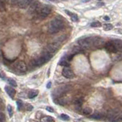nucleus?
<instances>
[{"label":"nucleus","mask_w":122,"mask_h":122,"mask_svg":"<svg viewBox=\"0 0 122 122\" xmlns=\"http://www.w3.org/2000/svg\"><path fill=\"white\" fill-rule=\"evenodd\" d=\"M53 55L51 54V53L47 52L46 51H44V52L42 53V54L39 57L34 59L32 60L31 64L34 66H41L43 64L46 63L47 61H49L50 60H51L53 57Z\"/></svg>","instance_id":"1"},{"label":"nucleus","mask_w":122,"mask_h":122,"mask_svg":"<svg viewBox=\"0 0 122 122\" xmlns=\"http://www.w3.org/2000/svg\"><path fill=\"white\" fill-rule=\"evenodd\" d=\"M63 28V21L58 18H53L51 21L48 27V31L50 34H53L57 32H59L60 30H62Z\"/></svg>","instance_id":"2"},{"label":"nucleus","mask_w":122,"mask_h":122,"mask_svg":"<svg viewBox=\"0 0 122 122\" xmlns=\"http://www.w3.org/2000/svg\"><path fill=\"white\" fill-rule=\"evenodd\" d=\"M92 40H93V37L80 38V39L78 40L77 43L82 48L89 49V47H91V46H92Z\"/></svg>","instance_id":"3"},{"label":"nucleus","mask_w":122,"mask_h":122,"mask_svg":"<svg viewBox=\"0 0 122 122\" xmlns=\"http://www.w3.org/2000/svg\"><path fill=\"white\" fill-rule=\"evenodd\" d=\"M37 11L38 15H39L41 18H44L46 17H47L49 14L51 13V7H49L48 5H43V6L40 5V7L38 8Z\"/></svg>","instance_id":"4"},{"label":"nucleus","mask_w":122,"mask_h":122,"mask_svg":"<svg viewBox=\"0 0 122 122\" xmlns=\"http://www.w3.org/2000/svg\"><path fill=\"white\" fill-rule=\"evenodd\" d=\"M107 118L109 121L117 122V120H121V114L117 110H112L107 114Z\"/></svg>","instance_id":"5"},{"label":"nucleus","mask_w":122,"mask_h":122,"mask_svg":"<svg viewBox=\"0 0 122 122\" xmlns=\"http://www.w3.org/2000/svg\"><path fill=\"white\" fill-rule=\"evenodd\" d=\"M60 43H59V42L57 41H54L53 43L49 44L48 46H47V47L45 48L44 51H46L47 52L51 53V54H54V53L58 51V49L60 48Z\"/></svg>","instance_id":"6"},{"label":"nucleus","mask_w":122,"mask_h":122,"mask_svg":"<svg viewBox=\"0 0 122 122\" xmlns=\"http://www.w3.org/2000/svg\"><path fill=\"white\" fill-rule=\"evenodd\" d=\"M70 86L64 85V86H60V87L57 88V89L54 91V92H53V93H55V96L60 97V96H61V95H64L65 93H66L67 92L70 90Z\"/></svg>","instance_id":"7"},{"label":"nucleus","mask_w":122,"mask_h":122,"mask_svg":"<svg viewBox=\"0 0 122 122\" xmlns=\"http://www.w3.org/2000/svg\"><path fill=\"white\" fill-rule=\"evenodd\" d=\"M62 74L64 77L66 79H72V78H74V76H75L74 72H72L71 69L68 66L63 68V70L62 71Z\"/></svg>","instance_id":"8"},{"label":"nucleus","mask_w":122,"mask_h":122,"mask_svg":"<svg viewBox=\"0 0 122 122\" xmlns=\"http://www.w3.org/2000/svg\"><path fill=\"white\" fill-rule=\"evenodd\" d=\"M15 68L19 72H25L27 71V66L23 61H19L15 65Z\"/></svg>","instance_id":"9"},{"label":"nucleus","mask_w":122,"mask_h":122,"mask_svg":"<svg viewBox=\"0 0 122 122\" xmlns=\"http://www.w3.org/2000/svg\"><path fill=\"white\" fill-rule=\"evenodd\" d=\"M41 3L39 1H32V2L29 5V9H28V11L30 13H34L37 11V10L38 9V8L40 7Z\"/></svg>","instance_id":"10"},{"label":"nucleus","mask_w":122,"mask_h":122,"mask_svg":"<svg viewBox=\"0 0 122 122\" xmlns=\"http://www.w3.org/2000/svg\"><path fill=\"white\" fill-rule=\"evenodd\" d=\"M33 0H18L16 5L21 9H26L32 2Z\"/></svg>","instance_id":"11"},{"label":"nucleus","mask_w":122,"mask_h":122,"mask_svg":"<svg viewBox=\"0 0 122 122\" xmlns=\"http://www.w3.org/2000/svg\"><path fill=\"white\" fill-rule=\"evenodd\" d=\"M105 49L110 53H117V50L116 49L115 46L114 45V44L112 43V41H108L107 43L105 44Z\"/></svg>","instance_id":"12"},{"label":"nucleus","mask_w":122,"mask_h":122,"mask_svg":"<svg viewBox=\"0 0 122 122\" xmlns=\"http://www.w3.org/2000/svg\"><path fill=\"white\" fill-rule=\"evenodd\" d=\"M92 45L95 46V47H102V46L105 45V41L102 37H93Z\"/></svg>","instance_id":"13"},{"label":"nucleus","mask_w":122,"mask_h":122,"mask_svg":"<svg viewBox=\"0 0 122 122\" xmlns=\"http://www.w3.org/2000/svg\"><path fill=\"white\" fill-rule=\"evenodd\" d=\"M5 90L7 92V94L9 95V97L11 98H14L15 95V90L13 89V87H10V86H5Z\"/></svg>","instance_id":"14"},{"label":"nucleus","mask_w":122,"mask_h":122,"mask_svg":"<svg viewBox=\"0 0 122 122\" xmlns=\"http://www.w3.org/2000/svg\"><path fill=\"white\" fill-rule=\"evenodd\" d=\"M114 45L115 46L116 49L117 50V51H121V48H122V44H121V40H113L112 41Z\"/></svg>","instance_id":"15"},{"label":"nucleus","mask_w":122,"mask_h":122,"mask_svg":"<svg viewBox=\"0 0 122 122\" xmlns=\"http://www.w3.org/2000/svg\"><path fill=\"white\" fill-rule=\"evenodd\" d=\"M65 12H66L68 15H70L72 21H78L79 18L76 14L72 13V12H71L70 11H68V10H65Z\"/></svg>","instance_id":"16"},{"label":"nucleus","mask_w":122,"mask_h":122,"mask_svg":"<svg viewBox=\"0 0 122 122\" xmlns=\"http://www.w3.org/2000/svg\"><path fill=\"white\" fill-rule=\"evenodd\" d=\"M59 65H60V66H63L65 67L69 66V65H70V63H69V60H67V57L66 56L63 57V58L61 59L60 61L59 62Z\"/></svg>","instance_id":"17"},{"label":"nucleus","mask_w":122,"mask_h":122,"mask_svg":"<svg viewBox=\"0 0 122 122\" xmlns=\"http://www.w3.org/2000/svg\"><path fill=\"white\" fill-rule=\"evenodd\" d=\"M90 118H92V119H95V120H99V119H101V118H102V114L98 112L94 113L90 116Z\"/></svg>","instance_id":"18"},{"label":"nucleus","mask_w":122,"mask_h":122,"mask_svg":"<svg viewBox=\"0 0 122 122\" xmlns=\"http://www.w3.org/2000/svg\"><path fill=\"white\" fill-rule=\"evenodd\" d=\"M37 95H38L37 90H31L30 92H29V93H28V98H35Z\"/></svg>","instance_id":"19"},{"label":"nucleus","mask_w":122,"mask_h":122,"mask_svg":"<svg viewBox=\"0 0 122 122\" xmlns=\"http://www.w3.org/2000/svg\"><path fill=\"white\" fill-rule=\"evenodd\" d=\"M82 113L84 114H86V115H89V114L92 113V110L89 107H86V108H84L82 109Z\"/></svg>","instance_id":"20"},{"label":"nucleus","mask_w":122,"mask_h":122,"mask_svg":"<svg viewBox=\"0 0 122 122\" xmlns=\"http://www.w3.org/2000/svg\"><path fill=\"white\" fill-rule=\"evenodd\" d=\"M42 121L43 122H54V119H53V117L51 116H45L42 118Z\"/></svg>","instance_id":"21"},{"label":"nucleus","mask_w":122,"mask_h":122,"mask_svg":"<svg viewBox=\"0 0 122 122\" xmlns=\"http://www.w3.org/2000/svg\"><path fill=\"white\" fill-rule=\"evenodd\" d=\"M82 103H83V100H82V98H78V99H76V100L75 101V105L76 106V108H80V107L82 106Z\"/></svg>","instance_id":"22"},{"label":"nucleus","mask_w":122,"mask_h":122,"mask_svg":"<svg viewBox=\"0 0 122 122\" xmlns=\"http://www.w3.org/2000/svg\"><path fill=\"white\" fill-rule=\"evenodd\" d=\"M5 10V1L4 0H0V11Z\"/></svg>","instance_id":"23"},{"label":"nucleus","mask_w":122,"mask_h":122,"mask_svg":"<svg viewBox=\"0 0 122 122\" xmlns=\"http://www.w3.org/2000/svg\"><path fill=\"white\" fill-rule=\"evenodd\" d=\"M7 81H8V82H9L11 86H13V87H16L17 86V82H15L13 79H8Z\"/></svg>","instance_id":"24"},{"label":"nucleus","mask_w":122,"mask_h":122,"mask_svg":"<svg viewBox=\"0 0 122 122\" xmlns=\"http://www.w3.org/2000/svg\"><path fill=\"white\" fill-rule=\"evenodd\" d=\"M113 28V25L112 24H105L103 27V29L105 30H110Z\"/></svg>","instance_id":"25"},{"label":"nucleus","mask_w":122,"mask_h":122,"mask_svg":"<svg viewBox=\"0 0 122 122\" xmlns=\"http://www.w3.org/2000/svg\"><path fill=\"white\" fill-rule=\"evenodd\" d=\"M101 26H102V24H101V22H99V21H95L91 24V27H92V28H99V27H101Z\"/></svg>","instance_id":"26"},{"label":"nucleus","mask_w":122,"mask_h":122,"mask_svg":"<svg viewBox=\"0 0 122 122\" xmlns=\"http://www.w3.org/2000/svg\"><path fill=\"white\" fill-rule=\"evenodd\" d=\"M7 109H8V112H9V116H10V117H11V116H12V114H13V109H12V107H11L10 105H8Z\"/></svg>","instance_id":"27"},{"label":"nucleus","mask_w":122,"mask_h":122,"mask_svg":"<svg viewBox=\"0 0 122 122\" xmlns=\"http://www.w3.org/2000/svg\"><path fill=\"white\" fill-rule=\"evenodd\" d=\"M16 103H17L18 109V110H21V108L23 107V103H22V102H21V100H18V101L16 102Z\"/></svg>","instance_id":"28"},{"label":"nucleus","mask_w":122,"mask_h":122,"mask_svg":"<svg viewBox=\"0 0 122 122\" xmlns=\"http://www.w3.org/2000/svg\"><path fill=\"white\" fill-rule=\"evenodd\" d=\"M60 117L62 118V120H63V121H68L69 119H70V117H69L68 115H66V114H61Z\"/></svg>","instance_id":"29"},{"label":"nucleus","mask_w":122,"mask_h":122,"mask_svg":"<svg viewBox=\"0 0 122 122\" xmlns=\"http://www.w3.org/2000/svg\"><path fill=\"white\" fill-rule=\"evenodd\" d=\"M80 51H81V49H80L79 47H75L73 48V50H72V54H75V53H78L80 52Z\"/></svg>","instance_id":"30"},{"label":"nucleus","mask_w":122,"mask_h":122,"mask_svg":"<svg viewBox=\"0 0 122 122\" xmlns=\"http://www.w3.org/2000/svg\"><path fill=\"white\" fill-rule=\"evenodd\" d=\"M17 1L18 0H8V2H9V3L11 4V5H16Z\"/></svg>","instance_id":"31"},{"label":"nucleus","mask_w":122,"mask_h":122,"mask_svg":"<svg viewBox=\"0 0 122 122\" xmlns=\"http://www.w3.org/2000/svg\"><path fill=\"white\" fill-rule=\"evenodd\" d=\"M5 115H4V114L0 112V121H5Z\"/></svg>","instance_id":"32"},{"label":"nucleus","mask_w":122,"mask_h":122,"mask_svg":"<svg viewBox=\"0 0 122 122\" xmlns=\"http://www.w3.org/2000/svg\"><path fill=\"white\" fill-rule=\"evenodd\" d=\"M27 110H28V111L33 110V106L30 105H27Z\"/></svg>","instance_id":"33"},{"label":"nucleus","mask_w":122,"mask_h":122,"mask_svg":"<svg viewBox=\"0 0 122 122\" xmlns=\"http://www.w3.org/2000/svg\"><path fill=\"white\" fill-rule=\"evenodd\" d=\"M46 109H47L48 112H53V109L51 108V107H47V108H46Z\"/></svg>","instance_id":"34"},{"label":"nucleus","mask_w":122,"mask_h":122,"mask_svg":"<svg viewBox=\"0 0 122 122\" xmlns=\"http://www.w3.org/2000/svg\"><path fill=\"white\" fill-rule=\"evenodd\" d=\"M51 82H48V84H47V88H51Z\"/></svg>","instance_id":"35"},{"label":"nucleus","mask_w":122,"mask_h":122,"mask_svg":"<svg viewBox=\"0 0 122 122\" xmlns=\"http://www.w3.org/2000/svg\"><path fill=\"white\" fill-rule=\"evenodd\" d=\"M104 19H105V21H109V18L108 16H105Z\"/></svg>","instance_id":"36"},{"label":"nucleus","mask_w":122,"mask_h":122,"mask_svg":"<svg viewBox=\"0 0 122 122\" xmlns=\"http://www.w3.org/2000/svg\"><path fill=\"white\" fill-rule=\"evenodd\" d=\"M48 1H51V2H57L58 0H48Z\"/></svg>","instance_id":"37"},{"label":"nucleus","mask_w":122,"mask_h":122,"mask_svg":"<svg viewBox=\"0 0 122 122\" xmlns=\"http://www.w3.org/2000/svg\"><path fill=\"white\" fill-rule=\"evenodd\" d=\"M89 0H82V2H89Z\"/></svg>","instance_id":"38"},{"label":"nucleus","mask_w":122,"mask_h":122,"mask_svg":"<svg viewBox=\"0 0 122 122\" xmlns=\"http://www.w3.org/2000/svg\"><path fill=\"white\" fill-rule=\"evenodd\" d=\"M1 56H2V52L0 51V58H1Z\"/></svg>","instance_id":"39"},{"label":"nucleus","mask_w":122,"mask_h":122,"mask_svg":"<svg viewBox=\"0 0 122 122\" xmlns=\"http://www.w3.org/2000/svg\"><path fill=\"white\" fill-rule=\"evenodd\" d=\"M2 77V75H1V73H0V78H1Z\"/></svg>","instance_id":"40"},{"label":"nucleus","mask_w":122,"mask_h":122,"mask_svg":"<svg viewBox=\"0 0 122 122\" xmlns=\"http://www.w3.org/2000/svg\"><path fill=\"white\" fill-rule=\"evenodd\" d=\"M99 1H101V0H99Z\"/></svg>","instance_id":"41"}]
</instances>
